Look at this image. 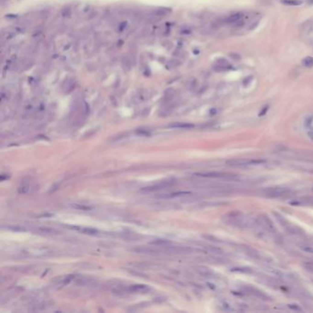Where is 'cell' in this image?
<instances>
[{
	"label": "cell",
	"mask_w": 313,
	"mask_h": 313,
	"mask_svg": "<svg viewBox=\"0 0 313 313\" xmlns=\"http://www.w3.org/2000/svg\"><path fill=\"white\" fill-rule=\"evenodd\" d=\"M168 127L174 128V129H192L194 128V125L191 123H187V122H175V123L170 124Z\"/></svg>",
	"instance_id": "4fadbf2b"
},
{
	"label": "cell",
	"mask_w": 313,
	"mask_h": 313,
	"mask_svg": "<svg viewBox=\"0 0 313 313\" xmlns=\"http://www.w3.org/2000/svg\"><path fill=\"white\" fill-rule=\"evenodd\" d=\"M245 292L249 293L250 295L255 297V298H259V299H267V296L265 294H263V292H261L260 290L256 289V288H254V287H249V286H246L245 287Z\"/></svg>",
	"instance_id": "30bf717a"
},
{
	"label": "cell",
	"mask_w": 313,
	"mask_h": 313,
	"mask_svg": "<svg viewBox=\"0 0 313 313\" xmlns=\"http://www.w3.org/2000/svg\"><path fill=\"white\" fill-rule=\"evenodd\" d=\"M225 222L231 226H235L239 228L246 226V222H245L244 218L242 217L240 211H233L229 213L225 217Z\"/></svg>",
	"instance_id": "3957f363"
},
{
	"label": "cell",
	"mask_w": 313,
	"mask_h": 313,
	"mask_svg": "<svg viewBox=\"0 0 313 313\" xmlns=\"http://www.w3.org/2000/svg\"><path fill=\"white\" fill-rule=\"evenodd\" d=\"M263 193L268 197H281L291 194V189L285 187H273L264 189Z\"/></svg>",
	"instance_id": "5b68a950"
},
{
	"label": "cell",
	"mask_w": 313,
	"mask_h": 313,
	"mask_svg": "<svg viewBox=\"0 0 313 313\" xmlns=\"http://www.w3.org/2000/svg\"><path fill=\"white\" fill-rule=\"evenodd\" d=\"M264 159H251V158H235L229 159L226 162V164L231 167H244L251 165H260L265 164Z\"/></svg>",
	"instance_id": "6da1fadb"
},
{
	"label": "cell",
	"mask_w": 313,
	"mask_h": 313,
	"mask_svg": "<svg viewBox=\"0 0 313 313\" xmlns=\"http://www.w3.org/2000/svg\"><path fill=\"white\" fill-rule=\"evenodd\" d=\"M308 136L310 137V139L313 141V131H309L308 132Z\"/></svg>",
	"instance_id": "d4e9b609"
},
{
	"label": "cell",
	"mask_w": 313,
	"mask_h": 313,
	"mask_svg": "<svg viewBox=\"0 0 313 313\" xmlns=\"http://www.w3.org/2000/svg\"><path fill=\"white\" fill-rule=\"evenodd\" d=\"M191 195V192L187 191H180V192H173L167 195H163L161 196L162 197H166V198H171V197H178V196H187Z\"/></svg>",
	"instance_id": "9a60e30c"
},
{
	"label": "cell",
	"mask_w": 313,
	"mask_h": 313,
	"mask_svg": "<svg viewBox=\"0 0 313 313\" xmlns=\"http://www.w3.org/2000/svg\"><path fill=\"white\" fill-rule=\"evenodd\" d=\"M299 249L305 253L308 254H313V244H309V243H302L299 245Z\"/></svg>",
	"instance_id": "e0dca14e"
},
{
	"label": "cell",
	"mask_w": 313,
	"mask_h": 313,
	"mask_svg": "<svg viewBox=\"0 0 313 313\" xmlns=\"http://www.w3.org/2000/svg\"><path fill=\"white\" fill-rule=\"evenodd\" d=\"M255 222H256V224L260 228H262V229H263V230H265L267 232L276 233V229L275 224L273 223V221L269 219V217H267L265 214L259 215L256 218Z\"/></svg>",
	"instance_id": "8992f818"
},
{
	"label": "cell",
	"mask_w": 313,
	"mask_h": 313,
	"mask_svg": "<svg viewBox=\"0 0 313 313\" xmlns=\"http://www.w3.org/2000/svg\"><path fill=\"white\" fill-rule=\"evenodd\" d=\"M306 3L308 5H313V0H306Z\"/></svg>",
	"instance_id": "cb8c5ba5"
},
{
	"label": "cell",
	"mask_w": 313,
	"mask_h": 313,
	"mask_svg": "<svg viewBox=\"0 0 313 313\" xmlns=\"http://www.w3.org/2000/svg\"><path fill=\"white\" fill-rule=\"evenodd\" d=\"M242 17H243V14H242L241 12H237V13L232 14V15L229 16L228 18H226L224 19V21L226 22V23H228V24H231V23L235 24L236 22L241 20Z\"/></svg>",
	"instance_id": "7c38bea8"
},
{
	"label": "cell",
	"mask_w": 313,
	"mask_h": 313,
	"mask_svg": "<svg viewBox=\"0 0 313 313\" xmlns=\"http://www.w3.org/2000/svg\"><path fill=\"white\" fill-rule=\"evenodd\" d=\"M303 266H304V268H305V269H306L307 271H308V272H310V273H313V262H312V261H307V262H305V263H303Z\"/></svg>",
	"instance_id": "44dd1931"
},
{
	"label": "cell",
	"mask_w": 313,
	"mask_h": 313,
	"mask_svg": "<svg viewBox=\"0 0 313 313\" xmlns=\"http://www.w3.org/2000/svg\"><path fill=\"white\" fill-rule=\"evenodd\" d=\"M132 252L137 254H149V255H158L162 253V251L158 249H154L152 247H145V246H138L132 249Z\"/></svg>",
	"instance_id": "52a82bcc"
},
{
	"label": "cell",
	"mask_w": 313,
	"mask_h": 313,
	"mask_svg": "<svg viewBox=\"0 0 313 313\" xmlns=\"http://www.w3.org/2000/svg\"><path fill=\"white\" fill-rule=\"evenodd\" d=\"M281 3L286 6L298 7L303 4V0H281Z\"/></svg>",
	"instance_id": "2e32d148"
},
{
	"label": "cell",
	"mask_w": 313,
	"mask_h": 313,
	"mask_svg": "<svg viewBox=\"0 0 313 313\" xmlns=\"http://www.w3.org/2000/svg\"><path fill=\"white\" fill-rule=\"evenodd\" d=\"M274 215L276 219V220L278 221L279 224L286 230V232L293 236H301L304 234L303 231L301 229H299V227L293 225L292 223H290L287 219H286L282 215H280L277 212H274Z\"/></svg>",
	"instance_id": "7a4b0ae2"
},
{
	"label": "cell",
	"mask_w": 313,
	"mask_h": 313,
	"mask_svg": "<svg viewBox=\"0 0 313 313\" xmlns=\"http://www.w3.org/2000/svg\"><path fill=\"white\" fill-rule=\"evenodd\" d=\"M74 208H76L78 209H83V210H88V209H91L89 207H86V206H77V205H73Z\"/></svg>",
	"instance_id": "7402d4cb"
},
{
	"label": "cell",
	"mask_w": 313,
	"mask_h": 313,
	"mask_svg": "<svg viewBox=\"0 0 313 313\" xmlns=\"http://www.w3.org/2000/svg\"><path fill=\"white\" fill-rule=\"evenodd\" d=\"M168 186V184H158V185H155V186H152V187H143L142 188V191H145V192H152V191H158V190H161V189H164V187H166Z\"/></svg>",
	"instance_id": "5bb4252c"
},
{
	"label": "cell",
	"mask_w": 313,
	"mask_h": 313,
	"mask_svg": "<svg viewBox=\"0 0 313 313\" xmlns=\"http://www.w3.org/2000/svg\"><path fill=\"white\" fill-rule=\"evenodd\" d=\"M231 64L226 59H219L216 62V65L214 66V69L216 71H226L231 69Z\"/></svg>",
	"instance_id": "9c48e42d"
},
{
	"label": "cell",
	"mask_w": 313,
	"mask_h": 313,
	"mask_svg": "<svg viewBox=\"0 0 313 313\" xmlns=\"http://www.w3.org/2000/svg\"><path fill=\"white\" fill-rule=\"evenodd\" d=\"M245 253L247 254V255H249L251 258L254 259V260H259V261H262V262H265L268 260V258L263 255V254H261L260 252L254 250V249H252V248H245Z\"/></svg>",
	"instance_id": "ba28073f"
},
{
	"label": "cell",
	"mask_w": 313,
	"mask_h": 313,
	"mask_svg": "<svg viewBox=\"0 0 313 313\" xmlns=\"http://www.w3.org/2000/svg\"><path fill=\"white\" fill-rule=\"evenodd\" d=\"M302 65L307 68H312L313 67V57L311 56H306L302 59Z\"/></svg>",
	"instance_id": "ac0fdd59"
},
{
	"label": "cell",
	"mask_w": 313,
	"mask_h": 313,
	"mask_svg": "<svg viewBox=\"0 0 313 313\" xmlns=\"http://www.w3.org/2000/svg\"><path fill=\"white\" fill-rule=\"evenodd\" d=\"M197 272H198L200 275H202V276H207V277H209V276H211L213 275V273H212L210 270H209L208 268H205V267H199V268H197Z\"/></svg>",
	"instance_id": "ffe728a7"
},
{
	"label": "cell",
	"mask_w": 313,
	"mask_h": 313,
	"mask_svg": "<svg viewBox=\"0 0 313 313\" xmlns=\"http://www.w3.org/2000/svg\"><path fill=\"white\" fill-rule=\"evenodd\" d=\"M73 230L78 231L82 233L85 234H88V235H97L99 233V232L96 229H92V228H87V227H78V226H74V227H70Z\"/></svg>",
	"instance_id": "8fae6325"
},
{
	"label": "cell",
	"mask_w": 313,
	"mask_h": 313,
	"mask_svg": "<svg viewBox=\"0 0 313 313\" xmlns=\"http://www.w3.org/2000/svg\"><path fill=\"white\" fill-rule=\"evenodd\" d=\"M148 289V287L144 285H133L129 287V290L132 292H140V291H144V290Z\"/></svg>",
	"instance_id": "d6986e66"
},
{
	"label": "cell",
	"mask_w": 313,
	"mask_h": 313,
	"mask_svg": "<svg viewBox=\"0 0 313 313\" xmlns=\"http://www.w3.org/2000/svg\"><path fill=\"white\" fill-rule=\"evenodd\" d=\"M268 108H269V107H268V106H265L263 109H262V112H260V114H259V116H263L265 113H266V111L268 110Z\"/></svg>",
	"instance_id": "603a6c76"
},
{
	"label": "cell",
	"mask_w": 313,
	"mask_h": 313,
	"mask_svg": "<svg viewBox=\"0 0 313 313\" xmlns=\"http://www.w3.org/2000/svg\"><path fill=\"white\" fill-rule=\"evenodd\" d=\"M195 175L203 177V178H210V179H235L237 176L234 174L231 173H222V172H205V173H196Z\"/></svg>",
	"instance_id": "277c9868"
}]
</instances>
